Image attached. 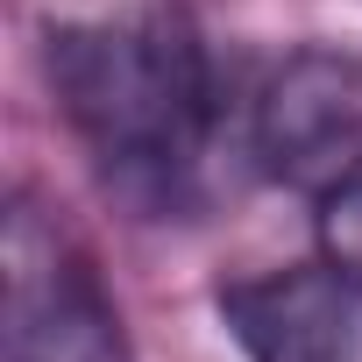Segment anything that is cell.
I'll use <instances>...</instances> for the list:
<instances>
[{
    "mask_svg": "<svg viewBox=\"0 0 362 362\" xmlns=\"http://www.w3.org/2000/svg\"><path fill=\"white\" fill-rule=\"evenodd\" d=\"M249 156L263 177L298 192H327L362 170V57L334 43L291 50L256 107H249Z\"/></svg>",
    "mask_w": 362,
    "mask_h": 362,
    "instance_id": "3957f363",
    "label": "cell"
},
{
    "mask_svg": "<svg viewBox=\"0 0 362 362\" xmlns=\"http://www.w3.org/2000/svg\"><path fill=\"white\" fill-rule=\"evenodd\" d=\"M0 362H135L114 291L29 185L0 221Z\"/></svg>",
    "mask_w": 362,
    "mask_h": 362,
    "instance_id": "7a4b0ae2",
    "label": "cell"
},
{
    "mask_svg": "<svg viewBox=\"0 0 362 362\" xmlns=\"http://www.w3.org/2000/svg\"><path fill=\"white\" fill-rule=\"evenodd\" d=\"M43 78L64 128L128 206L170 214L192 199L214 149L221 93H214V64L199 36L170 8L50 29Z\"/></svg>",
    "mask_w": 362,
    "mask_h": 362,
    "instance_id": "6da1fadb",
    "label": "cell"
},
{
    "mask_svg": "<svg viewBox=\"0 0 362 362\" xmlns=\"http://www.w3.org/2000/svg\"><path fill=\"white\" fill-rule=\"evenodd\" d=\"M320 256L362 270V170L320 192Z\"/></svg>",
    "mask_w": 362,
    "mask_h": 362,
    "instance_id": "5b68a950",
    "label": "cell"
},
{
    "mask_svg": "<svg viewBox=\"0 0 362 362\" xmlns=\"http://www.w3.org/2000/svg\"><path fill=\"white\" fill-rule=\"evenodd\" d=\"M221 327L249 362H362V270L320 256L221 284Z\"/></svg>",
    "mask_w": 362,
    "mask_h": 362,
    "instance_id": "277c9868",
    "label": "cell"
}]
</instances>
